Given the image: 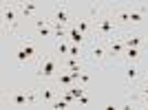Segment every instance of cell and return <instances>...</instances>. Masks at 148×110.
<instances>
[{
  "mask_svg": "<svg viewBox=\"0 0 148 110\" xmlns=\"http://www.w3.org/2000/svg\"><path fill=\"white\" fill-rule=\"evenodd\" d=\"M137 92H139V97H142L144 104H146V101H148V77H146L139 86H137Z\"/></svg>",
  "mask_w": 148,
  "mask_h": 110,
  "instance_id": "21",
  "label": "cell"
},
{
  "mask_svg": "<svg viewBox=\"0 0 148 110\" xmlns=\"http://www.w3.org/2000/svg\"><path fill=\"white\" fill-rule=\"evenodd\" d=\"M18 11L22 16V20H29V18H38V16H42V7L38 5V2H18Z\"/></svg>",
  "mask_w": 148,
  "mask_h": 110,
  "instance_id": "11",
  "label": "cell"
},
{
  "mask_svg": "<svg viewBox=\"0 0 148 110\" xmlns=\"http://www.w3.org/2000/svg\"><path fill=\"white\" fill-rule=\"evenodd\" d=\"M84 57H64L62 60V71H73V68H80L84 66Z\"/></svg>",
  "mask_w": 148,
  "mask_h": 110,
  "instance_id": "17",
  "label": "cell"
},
{
  "mask_svg": "<svg viewBox=\"0 0 148 110\" xmlns=\"http://www.w3.org/2000/svg\"><path fill=\"white\" fill-rule=\"evenodd\" d=\"M144 18H146V13H142L135 5H130V26H142Z\"/></svg>",
  "mask_w": 148,
  "mask_h": 110,
  "instance_id": "18",
  "label": "cell"
},
{
  "mask_svg": "<svg viewBox=\"0 0 148 110\" xmlns=\"http://www.w3.org/2000/svg\"><path fill=\"white\" fill-rule=\"evenodd\" d=\"M111 16L115 18L122 29L130 26V2H124V5H117V7H111Z\"/></svg>",
  "mask_w": 148,
  "mask_h": 110,
  "instance_id": "7",
  "label": "cell"
},
{
  "mask_svg": "<svg viewBox=\"0 0 148 110\" xmlns=\"http://www.w3.org/2000/svg\"><path fill=\"white\" fill-rule=\"evenodd\" d=\"M62 73V60L53 57V55H42L36 62V79L40 84H51L56 81V77Z\"/></svg>",
  "mask_w": 148,
  "mask_h": 110,
  "instance_id": "2",
  "label": "cell"
},
{
  "mask_svg": "<svg viewBox=\"0 0 148 110\" xmlns=\"http://www.w3.org/2000/svg\"><path fill=\"white\" fill-rule=\"evenodd\" d=\"M56 51H58V55H60L62 60H64V57H69V51H71V42H69V40L56 42Z\"/></svg>",
  "mask_w": 148,
  "mask_h": 110,
  "instance_id": "20",
  "label": "cell"
},
{
  "mask_svg": "<svg viewBox=\"0 0 148 110\" xmlns=\"http://www.w3.org/2000/svg\"><path fill=\"white\" fill-rule=\"evenodd\" d=\"M49 18L53 24H60V26H71L73 24L75 16L71 13V5H66V2H56V5H51L49 9Z\"/></svg>",
  "mask_w": 148,
  "mask_h": 110,
  "instance_id": "4",
  "label": "cell"
},
{
  "mask_svg": "<svg viewBox=\"0 0 148 110\" xmlns=\"http://www.w3.org/2000/svg\"><path fill=\"white\" fill-rule=\"evenodd\" d=\"M13 62H16L20 68L29 66V64H36V62L31 60V55L27 53L25 49H22V44H20V42H18V49H16V53H13Z\"/></svg>",
  "mask_w": 148,
  "mask_h": 110,
  "instance_id": "14",
  "label": "cell"
},
{
  "mask_svg": "<svg viewBox=\"0 0 148 110\" xmlns=\"http://www.w3.org/2000/svg\"><path fill=\"white\" fill-rule=\"evenodd\" d=\"M124 33H126V31H124L122 26L115 22V18L111 16V7H108L104 16L95 20V35H93V40L113 42V40H119V37H124Z\"/></svg>",
  "mask_w": 148,
  "mask_h": 110,
  "instance_id": "1",
  "label": "cell"
},
{
  "mask_svg": "<svg viewBox=\"0 0 148 110\" xmlns=\"http://www.w3.org/2000/svg\"><path fill=\"white\" fill-rule=\"evenodd\" d=\"M91 73H88V71H82V75H80V81H77V84H82V86H88L91 84Z\"/></svg>",
  "mask_w": 148,
  "mask_h": 110,
  "instance_id": "22",
  "label": "cell"
},
{
  "mask_svg": "<svg viewBox=\"0 0 148 110\" xmlns=\"http://www.w3.org/2000/svg\"><path fill=\"white\" fill-rule=\"evenodd\" d=\"M106 9H108V7L102 5V2H88L86 9H84V16H86V18H91L93 22H95L97 18H102V16L106 13Z\"/></svg>",
  "mask_w": 148,
  "mask_h": 110,
  "instance_id": "12",
  "label": "cell"
},
{
  "mask_svg": "<svg viewBox=\"0 0 148 110\" xmlns=\"http://www.w3.org/2000/svg\"><path fill=\"white\" fill-rule=\"evenodd\" d=\"M122 60L126 62V64H137V62L142 60V49H126Z\"/></svg>",
  "mask_w": 148,
  "mask_h": 110,
  "instance_id": "19",
  "label": "cell"
},
{
  "mask_svg": "<svg viewBox=\"0 0 148 110\" xmlns=\"http://www.w3.org/2000/svg\"><path fill=\"white\" fill-rule=\"evenodd\" d=\"M146 49H148V42H146Z\"/></svg>",
  "mask_w": 148,
  "mask_h": 110,
  "instance_id": "25",
  "label": "cell"
},
{
  "mask_svg": "<svg viewBox=\"0 0 148 110\" xmlns=\"http://www.w3.org/2000/svg\"><path fill=\"white\" fill-rule=\"evenodd\" d=\"M9 106L11 108H29V88L13 90L11 97H9Z\"/></svg>",
  "mask_w": 148,
  "mask_h": 110,
  "instance_id": "10",
  "label": "cell"
},
{
  "mask_svg": "<svg viewBox=\"0 0 148 110\" xmlns=\"http://www.w3.org/2000/svg\"><path fill=\"white\" fill-rule=\"evenodd\" d=\"M146 77H148V75L142 71L139 62H137V64H126V68H124V86H126V90H128V92L137 90V86L142 84Z\"/></svg>",
  "mask_w": 148,
  "mask_h": 110,
  "instance_id": "6",
  "label": "cell"
},
{
  "mask_svg": "<svg viewBox=\"0 0 148 110\" xmlns=\"http://www.w3.org/2000/svg\"><path fill=\"white\" fill-rule=\"evenodd\" d=\"M108 53H111V60H122L124 53H126V44H124V37H119V40H113V42H108Z\"/></svg>",
  "mask_w": 148,
  "mask_h": 110,
  "instance_id": "15",
  "label": "cell"
},
{
  "mask_svg": "<svg viewBox=\"0 0 148 110\" xmlns=\"http://www.w3.org/2000/svg\"><path fill=\"white\" fill-rule=\"evenodd\" d=\"M73 84H75V79L71 77V73H69V71H62V73L56 77V86L60 88V92H62V90H69Z\"/></svg>",
  "mask_w": 148,
  "mask_h": 110,
  "instance_id": "16",
  "label": "cell"
},
{
  "mask_svg": "<svg viewBox=\"0 0 148 110\" xmlns=\"http://www.w3.org/2000/svg\"><path fill=\"white\" fill-rule=\"evenodd\" d=\"M20 20H22V16L18 11V2H11V5L2 7V24H5V29H9L11 35L20 33Z\"/></svg>",
  "mask_w": 148,
  "mask_h": 110,
  "instance_id": "5",
  "label": "cell"
},
{
  "mask_svg": "<svg viewBox=\"0 0 148 110\" xmlns=\"http://www.w3.org/2000/svg\"><path fill=\"white\" fill-rule=\"evenodd\" d=\"M84 57H86L88 64L93 66L104 68L111 60V53H108V42H102V40H91L88 46L84 49Z\"/></svg>",
  "mask_w": 148,
  "mask_h": 110,
  "instance_id": "3",
  "label": "cell"
},
{
  "mask_svg": "<svg viewBox=\"0 0 148 110\" xmlns=\"http://www.w3.org/2000/svg\"><path fill=\"white\" fill-rule=\"evenodd\" d=\"M148 40L146 37H142L139 33H124V44H126V49H142L144 44H146Z\"/></svg>",
  "mask_w": 148,
  "mask_h": 110,
  "instance_id": "13",
  "label": "cell"
},
{
  "mask_svg": "<svg viewBox=\"0 0 148 110\" xmlns=\"http://www.w3.org/2000/svg\"><path fill=\"white\" fill-rule=\"evenodd\" d=\"M144 106H146V108H148V101H146V104H144Z\"/></svg>",
  "mask_w": 148,
  "mask_h": 110,
  "instance_id": "24",
  "label": "cell"
},
{
  "mask_svg": "<svg viewBox=\"0 0 148 110\" xmlns=\"http://www.w3.org/2000/svg\"><path fill=\"white\" fill-rule=\"evenodd\" d=\"M77 104H80V106H88V104H91V99H88V95H86V92H84V95H82V97L77 99Z\"/></svg>",
  "mask_w": 148,
  "mask_h": 110,
  "instance_id": "23",
  "label": "cell"
},
{
  "mask_svg": "<svg viewBox=\"0 0 148 110\" xmlns=\"http://www.w3.org/2000/svg\"><path fill=\"white\" fill-rule=\"evenodd\" d=\"M58 95H60V88H58L56 84H44L42 88H40V104L51 108V104L58 99Z\"/></svg>",
  "mask_w": 148,
  "mask_h": 110,
  "instance_id": "9",
  "label": "cell"
},
{
  "mask_svg": "<svg viewBox=\"0 0 148 110\" xmlns=\"http://www.w3.org/2000/svg\"><path fill=\"white\" fill-rule=\"evenodd\" d=\"M73 26L80 33H84V35L88 37V40H93V35H95V22H93L91 18H86L84 13H80V16H75L73 20Z\"/></svg>",
  "mask_w": 148,
  "mask_h": 110,
  "instance_id": "8",
  "label": "cell"
}]
</instances>
